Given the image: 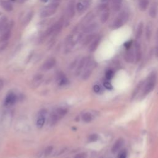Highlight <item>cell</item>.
Returning <instances> with one entry per match:
<instances>
[{"instance_id":"cell-1","label":"cell","mask_w":158,"mask_h":158,"mask_svg":"<svg viewBox=\"0 0 158 158\" xmlns=\"http://www.w3.org/2000/svg\"><path fill=\"white\" fill-rule=\"evenodd\" d=\"M157 74L156 72H152L148 77L145 83L143 89V96H145L153 90L156 85Z\"/></svg>"},{"instance_id":"cell-2","label":"cell","mask_w":158,"mask_h":158,"mask_svg":"<svg viewBox=\"0 0 158 158\" xmlns=\"http://www.w3.org/2000/svg\"><path fill=\"white\" fill-rule=\"evenodd\" d=\"M128 19V14L125 11H122L119 16L114 21L112 24V28L113 29H118L121 27Z\"/></svg>"},{"instance_id":"cell-3","label":"cell","mask_w":158,"mask_h":158,"mask_svg":"<svg viewBox=\"0 0 158 158\" xmlns=\"http://www.w3.org/2000/svg\"><path fill=\"white\" fill-rule=\"evenodd\" d=\"M85 67V68L82 75V79L84 80H86L90 77V75L92 74L93 70L95 68V62L93 61H88Z\"/></svg>"},{"instance_id":"cell-4","label":"cell","mask_w":158,"mask_h":158,"mask_svg":"<svg viewBox=\"0 0 158 158\" xmlns=\"http://www.w3.org/2000/svg\"><path fill=\"white\" fill-rule=\"evenodd\" d=\"M124 58L125 60L129 63H132L135 61V53L134 51L130 48L128 50H127V51L125 52L124 55Z\"/></svg>"},{"instance_id":"cell-5","label":"cell","mask_w":158,"mask_h":158,"mask_svg":"<svg viewBox=\"0 0 158 158\" xmlns=\"http://www.w3.org/2000/svg\"><path fill=\"white\" fill-rule=\"evenodd\" d=\"M56 61L55 58L53 57L50 58V59L48 60L43 64V65L42 66V69L45 71H49V70L54 67V66L56 65Z\"/></svg>"},{"instance_id":"cell-6","label":"cell","mask_w":158,"mask_h":158,"mask_svg":"<svg viewBox=\"0 0 158 158\" xmlns=\"http://www.w3.org/2000/svg\"><path fill=\"white\" fill-rule=\"evenodd\" d=\"M124 140L121 138L117 140L113 144L112 148H111V151H112V153H115L118 151H119L122 146H123V145H124Z\"/></svg>"},{"instance_id":"cell-7","label":"cell","mask_w":158,"mask_h":158,"mask_svg":"<svg viewBox=\"0 0 158 158\" xmlns=\"http://www.w3.org/2000/svg\"><path fill=\"white\" fill-rule=\"evenodd\" d=\"M135 60L137 61H139L142 58V51L140 44L136 41L135 42Z\"/></svg>"},{"instance_id":"cell-8","label":"cell","mask_w":158,"mask_h":158,"mask_svg":"<svg viewBox=\"0 0 158 158\" xmlns=\"http://www.w3.org/2000/svg\"><path fill=\"white\" fill-rule=\"evenodd\" d=\"M43 79V75L42 74H38L35 77L32 81V87L33 89H37L42 84Z\"/></svg>"},{"instance_id":"cell-9","label":"cell","mask_w":158,"mask_h":158,"mask_svg":"<svg viewBox=\"0 0 158 158\" xmlns=\"http://www.w3.org/2000/svg\"><path fill=\"white\" fill-rule=\"evenodd\" d=\"M98 27L99 26L97 23H91V24L86 26L84 28L83 31L85 33H91L94 31L96 30L98 28Z\"/></svg>"},{"instance_id":"cell-10","label":"cell","mask_w":158,"mask_h":158,"mask_svg":"<svg viewBox=\"0 0 158 158\" xmlns=\"http://www.w3.org/2000/svg\"><path fill=\"white\" fill-rule=\"evenodd\" d=\"M16 101V96L13 93H9L6 96L5 99V104L9 106V105L14 104Z\"/></svg>"},{"instance_id":"cell-11","label":"cell","mask_w":158,"mask_h":158,"mask_svg":"<svg viewBox=\"0 0 158 158\" xmlns=\"http://www.w3.org/2000/svg\"><path fill=\"white\" fill-rule=\"evenodd\" d=\"M158 13V4L157 3H153L151 4L149 11V16L152 18H155Z\"/></svg>"},{"instance_id":"cell-12","label":"cell","mask_w":158,"mask_h":158,"mask_svg":"<svg viewBox=\"0 0 158 158\" xmlns=\"http://www.w3.org/2000/svg\"><path fill=\"white\" fill-rule=\"evenodd\" d=\"M61 118H60V116L57 115V114L56 113V112L52 113L49 118V124L50 126H54L55 125L57 122H58Z\"/></svg>"},{"instance_id":"cell-13","label":"cell","mask_w":158,"mask_h":158,"mask_svg":"<svg viewBox=\"0 0 158 158\" xmlns=\"http://www.w3.org/2000/svg\"><path fill=\"white\" fill-rule=\"evenodd\" d=\"M153 30V24H152V22H148V24L146 27V38L148 40H150L152 37Z\"/></svg>"},{"instance_id":"cell-14","label":"cell","mask_w":158,"mask_h":158,"mask_svg":"<svg viewBox=\"0 0 158 158\" xmlns=\"http://www.w3.org/2000/svg\"><path fill=\"white\" fill-rule=\"evenodd\" d=\"M57 82L59 85L64 86L68 83V80L63 73H60L57 75Z\"/></svg>"},{"instance_id":"cell-15","label":"cell","mask_w":158,"mask_h":158,"mask_svg":"<svg viewBox=\"0 0 158 158\" xmlns=\"http://www.w3.org/2000/svg\"><path fill=\"white\" fill-rule=\"evenodd\" d=\"M99 43H100V38L99 37L95 38L94 40L92 41V43L90 45L89 51L90 52L95 51L97 49Z\"/></svg>"},{"instance_id":"cell-16","label":"cell","mask_w":158,"mask_h":158,"mask_svg":"<svg viewBox=\"0 0 158 158\" xmlns=\"http://www.w3.org/2000/svg\"><path fill=\"white\" fill-rule=\"evenodd\" d=\"M143 25L144 24L143 22H140L138 24L137 30H136V38L137 40L140 39L142 36L143 33V28H144Z\"/></svg>"},{"instance_id":"cell-17","label":"cell","mask_w":158,"mask_h":158,"mask_svg":"<svg viewBox=\"0 0 158 158\" xmlns=\"http://www.w3.org/2000/svg\"><path fill=\"white\" fill-rule=\"evenodd\" d=\"M0 5L6 11H11L13 10V6L9 2L5 1V0H0Z\"/></svg>"},{"instance_id":"cell-18","label":"cell","mask_w":158,"mask_h":158,"mask_svg":"<svg viewBox=\"0 0 158 158\" xmlns=\"http://www.w3.org/2000/svg\"><path fill=\"white\" fill-rule=\"evenodd\" d=\"M149 3V0H138V7L139 9L145 11L148 8V5Z\"/></svg>"},{"instance_id":"cell-19","label":"cell","mask_w":158,"mask_h":158,"mask_svg":"<svg viewBox=\"0 0 158 158\" xmlns=\"http://www.w3.org/2000/svg\"><path fill=\"white\" fill-rule=\"evenodd\" d=\"M87 61H88V60H87L86 57H84L83 59L80 61L79 65L77 66V70H76V75H78L80 74L81 70H82L84 69V67L85 66Z\"/></svg>"},{"instance_id":"cell-20","label":"cell","mask_w":158,"mask_h":158,"mask_svg":"<svg viewBox=\"0 0 158 158\" xmlns=\"http://www.w3.org/2000/svg\"><path fill=\"white\" fill-rule=\"evenodd\" d=\"M122 0H112V8L114 11H118L121 8Z\"/></svg>"},{"instance_id":"cell-21","label":"cell","mask_w":158,"mask_h":158,"mask_svg":"<svg viewBox=\"0 0 158 158\" xmlns=\"http://www.w3.org/2000/svg\"><path fill=\"white\" fill-rule=\"evenodd\" d=\"M55 13L56 10H52L47 8L46 9L43 11L42 12L40 13V17H43V18H44V17H47L51 15H53Z\"/></svg>"},{"instance_id":"cell-22","label":"cell","mask_w":158,"mask_h":158,"mask_svg":"<svg viewBox=\"0 0 158 158\" xmlns=\"http://www.w3.org/2000/svg\"><path fill=\"white\" fill-rule=\"evenodd\" d=\"M11 35V32L9 30H8L4 33H2V35L0 37V42H5L7 40L9 39Z\"/></svg>"},{"instance_id":"cell-23","label":"cell","mask_w":158,"mask_h":158,"mask_svg":"<svg viewBox=\"0 0 158 158\" xmlns=\"http://www.w3.org/2000/svg\"><path fill=\"white\" fill-rule=\"evenodd\" d=\"M45 120H46V119H45V115L40 114L38 118V119L37 120V127L38 128H42L45 124Z\"/></svg>"},{"instance_id":"cell-24","label":"cell","mask_w":158,"mask_h":158,"mask_svg":"<svg viewBox=\"0 0 158 158\" xmlns=\"http://www.w3.org/2000/svg\"><path fill=\"white\" fill-rule=\"evenodd\" d=\"M93 119V117L92 114L90 113H86L82 115V120L85 122H90L91 121H92Z\"/></svg>"},{"instance_id":"cell-25","label":"cell","mask_w":158,"mask_h":158,"mask_svg":"<svg viewBox=\"0 0 158 158\" xmlns=\"http://www.w3.org/2000/svg\"><path fill=\"white\" fill-rule=\"evenodd\" d=\"M109 18V13L108 12V11H105V12H104L102 14L100 17L101 22L102 23V24H104V23H106L108 21Z\"/></svg>"},{"instance_id":"cell-26","label":"cell","mask_w":158,"mask_h":158,"mask_svg":"<svg viewBox=\"0 0 158 158\" xmlns=\"http://www.w3.org/2000/svg\"><path fill=\"white\" fill-rule=\"evenodd\" d=\"M56 113L60 118H62L67 113V109L65 108H59L56 110Z\"/></svg>"},{"instance_id":"cell-27","label":"cell","mask_w":158,"mask_h":158,"mask_svg":"<svg viewBox=\"0 0 158 158\" xmlns=\"http://www.w3.org/2000/svg\"><path fill=\"white\" fill-rule=\"evenodd\" d=\"M95 38V34H91V35H89V36H87L86 37V38L84 40V45H87L89 43H90L91 42H92V41L94 40Z\"/></svg>"},{"instance_id":"cell-28","label":"cell","mask_w":158,"mask_h":158,"mask_svg":"<svg viewBox=\"0 0 158 158\" xmlns=\"http://www.w3.org/2000/svg\"><path fill=\"white\" fill-rule=\"evenodd\" d=\"M99 136L98 134L96 133H93L90 135L88 138V141L89 142H95L98 140Z\"/></svg>"},{"instance_id":"cell-29","label":"cell","mask_w":158,"mask_h":158,"mask_svg":"<svg viewBox=\"0 0 158 158\" xmlns=\"http://www.w3.org/2000/svg\"><path fill=\"white\" fill-rule=\"evenodd\" d=\"M75 14L74 6L73 4H71L68 7V14L70 17H72Z\"/></svg>"},{"instance_id":"cell-30","label":"cell","mask_w":158,"mask_h":158,"mask_svg":"<svg viewBox=\"0 0 158 158\" xmlns=\"http://www.w3.org/2000/svg\"><path fill=\"white\" fill-rule=\"evenodd\" d=\"M105 76H106V78L108 80H111V79H113L114 76V72L113 70H108L106 72V74H105Z\"/></svg>"},{"instance_id":"cell-31","label":"cell","mask_w":158,"mask_h":158,"mask_svg":"<svg viewBox=\"0 0 158 158\" xmlns=\"http://www.w3.org/2000/svg\"><path fill=\"white\" fill-rule=\"evenodd\" d=\"M127 152L125 149H122L119 151L118 156V158H127Z\"/></svg>"},{"instance_id":"cell-32","label":"cell","mask_w":158,"mask_h":158,"mask_svg":"<svg viewBox=\"0 0 158 158\" xmlns=\"http://www.w3.org/2000/svg\"><path fill=\"white\" fill-rule=\"evenodd\" d=\"M59 4H60L58 2H53L52 3L49 4L47 8L50 9H52V10H56L57 8V7L59 6Z\"/></svg>"},{"instance_id":"cell-33","label":"cell","mask_w":158,"mask_h":158,"mask_svg":"<svg viewBox=\"0 0 158 158\" xmlns=\"http://www.w3.org/2000/svg\"><path fill=\"white\" fill-rule=\"evenodd\" d=\"M52 150H53V147H52V146H48L47 148H46L45 150V156H48L49 155L51 154V153H52Z\"/></svg>"},{"instance_id":"cell-34","label":"cell","mask_w":158,"mask_h":158,"mask_svg":"<svg viewBox=\"0 0 158 158\" xmlns=\"http://www.w3.org/2000/svg\"><path fill=\"white\" fill-rule=\"evenodd\" d=\"M32 17H33V13L31 12L26 17V18L24 19V24H28V23L31 21Z\"/></svg>"},{"instance_id":"cell-35","label":"cell","mask_w":158,"mask_h":158,"mask_svg":"<svg viewBox=\"0 0 158 158\" xmlns=\"http://www.w3.org/2000/svg\"><path fill=\"white\" fill-rule=\"evenodd\" d=\"M103 85H104V86L105 88H106V89H108L109 90L113 89V85H111V84L109 82V81H104V83L103 84Z\"/></svg>"},{"instance_id":"cell-36","label":"cell","mask_w":158,"mask_h":158,"mask_svg":"<svg viewBox=\"0 0 158 158\" xmlns=\"http://www.w3.org/2000/svg\"><path fill=\"white\" fill-rule=\"evenodd\" d=\"M85 8V5L81 3H78L77 4V10L79 12H81Z\"/></svg>"},{"instance_id":"cell-37","label":"cell","mask_w":158,"mask_h":158,"mask_svg":"<svg viewBox=\"0 0 158 158\" xmlns=\"http://www.w3.org/2000/svg\"><path fill=\"white\" fill-rule=\"evenodd\" d=\"M133 45V41L132 40H130V41H127V42H126L125 43H124V46L125 48L127 49V50H128L131 48V46L132 45Z\"/></svg>"},{"instance_id":"cell-38","label":"cell","mask_w":158,"mask_h":158,"mask_svg":"<svg viewBox=\"0 0 158 158\" xmlns=\"http://www.w3.org/2000/svg\"><path fill=\"white\" fill-rule=\"evenodd\" d=\"M87 154L86 153H80L75 155L74 158H86Z\"/></svg>"},{"instance_id":"cell-39","label":"cell","mask_w":158,"mask_h":158,"mask_svg":"<svg viewBox=\"0 0 158 158\" xmlns=\"http://www.w3.org/2000/svg\"><path fill=\"white\" fill-rule=\"evenodd\" d=\"M93 90L95 93H99L101 90V87L98 85H95L93 86Z\"/></svg>"},{"instance_id":"cell-40","label":"cell","mask_w":158,"mask_h":158,"mask_svg":"<svg viewBox=\"0 0 158 158\" xmlns=\"http://www.w3.org/2000/svg\"><path fill=\"white\" fill-rule=\"evenodd\" d=\"M7 46H8V43L4 42V43L1 46H0V52L3 51L7 47Z\"/></svg>"},{"instance_id":"cell-41","label":"cell","mask_w":158,"mask_h":158,"mask_svg":"<svg viewBox=\"0 0 158 158\" xmlns=\"http://www.w3.org/2000/svg\"><path fill=\"white\" fill-rule=\"evenodd\" d=\"M107 6H108L107 4H101L100 6H99V8L100 10H106V9L107 8Z\"/></svg>"},{"instance_id":"cell-42","label":"cell","mask_w":158,"mask_h":158,"mask_svg":"<svg viewBox=\"0 0 158 158\" xmlns=\"http://www.w3.org/2000/svg\"><path fill=\"white\" fill-rule=\"evenodd\" d=\"M4 86V81L2 79H0V91H1V90L3 89Z\"/></svg>"},{"instance_id":"cell-43","label":"cell","mask_w":158,"mask_h":158,"mask_svg":"<svg viewBox=\"0 0 158 158\" xmlns=\"http://www.w3.org/2000/svg\"><path fill=\"white\" fill-rule=\"evenodd\" d=\"M155 56L156 57L158 58V45L156 46V47L155 48Z\"/></svg>"},{"instance_id":"cell-44","label":"cell","mask_w":158,"mask_h":158,"mask_svg":"<svg viewBox=\"0 0 158 158\" xmlns=\"http://www.w3.org/2000/svg\"><path fill=\"white\" fill-rule=\"evenodd\" d=\"M48 1V0H41V1H42L43 3H46Z\"/></svg>"},{"instance_id":"cell-45","label":"cell","mask_w":158,"mask_h":158,"mask_svg":"<svg viewBox=\"0 0 158 158\" xmlns=\"http://www.w3.org/2000/svg\"><path fill=\"white\" fill-rule=\"evenodd\" d=\"M101 1H102V2H107V1H109V0H101Z\"/></svg>"},{"instance_id":"cell-46","label":"cell","mask_w":158,"mask_h":158,"mask_svg":"<svg viewBox=\"0 0 158 158\" xmlns=\"http://www.w3.org/2000/svg\"><path fill=\"white\" fill-rule=\"evenodd\" d=\"M59 1H60V0H53L54 2H58Z\"/></svg>"},{"instance_id":"cell-47","label":"cell","mask_w":158,"mask_h":158,"mask_svg":"<svg viewBox=\"0 0 158 158\" xmlns=\"http://www.w3.org/2000/svg\"><path fill=\"white\" fill-rule=\"evenodd\" d=\"M157 41H158V31H157Z\"/></svg>"},{"instance_id":"cell-48","label":"cell","mask_w":158,"mask_h":158,"mask_svg":"<svg viewBox=\"0 0 158 158\" xmlns=\"http://www.w3.org/2000/svg\"><path fill=\"white\" fill-rule=\"evenodd\" d=\"M13 1H15V0H13Z\"/></svg>"}]
</instances>
